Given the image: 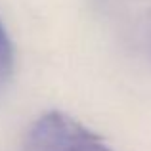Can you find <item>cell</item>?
<instances>
[{
	"label": "cell",
	"mask_w": 151,
	"mask_h": 151,
	"mask_svg": "<svg viewBox=\"0 0 151 151\" xmlns=\"http://www.w3.org/2000/svg\"><path fill=\"white\" fill-rule=\"evenodd\" d=\"M21 151H113V147L75 117L48 111L29 126Z\"/></svg>",
	"instance_id": "1"
},
{
	"label": "cell",
	"mask_w": 151,
	"mask_h": 151,
	"mask_svg": "<svg viewBox=\"0 0 151 151\" xmlns=\"http://www.w3.org/2000/svg\"><path fill=\"white\" fill-rule=\"evenodd\" d=\"M14 63H15L14 44H12L10 35L6 33L2 21H0V86L12 77V73H14Z\"/></svg>",
	"instance_id": "2"
}]
</instances>
